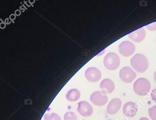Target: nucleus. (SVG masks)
Here are the masks:
<instances>
[{
    "label": "nucleus",
    "mask_w": 156,
    "mask_h": 120,
    "mask_svg": "<svg viewBox=\"0 0 156 120\" xmlns=\"http://www.w3.org/2000/svg\"><path fill=\"white\" fill-rule=\"evenodd\" d=\"M146 33L144 28L138 29L136 31L130 33L128 36L133 41L139 43L144 41L146 37Z\"/></svg>",
    "instance_id": "obj_10"
},
{
    "label": "nucleus",
    "mask_w": 156,
    "mask_h": 120,
    "mask_svg": "<svg viewBox=\"0 0 156 120\" xmlns=\"http://www.w3.org/2000/svg\"><path fill=\"white\" fill-rule=\"evenodd\" d=\"M122 107V101L120 99L115 98L111 100L107 107V112L111 115L116 114Z\"/></svg>",
    "instance_id": "obj_12"
},
{
    "label": "nucleus",
    "mask_w": 156,
    "mask_h": 120,
    "mask_svg": "<svg viewBox=\"0 0 156 120\" xmlns=\"http://www.w3.org/2000/svg\"><path fill=\"white\" fill-rule=\"evenodd\" d=\"M135 45L129 41H124L119 46V51L120 54L125 57H129L132 55L135 52Z\"/></svg>",
    "instance_id": "obj_5"
},
{
    "label": "nucleus",
    "mask_w": 156,
    "mask_h": 120,
    "mask_svg": "<svg viewBox=\"0 0 156 120\" xmlns=\"http://www.w3.org/2000/svg\"><path fill=\"white\" fill-rule=\"evenodd\" d=\"M77 111L82 116L89 117L92 115L93 112L92 106L87 101H82L78 103Z\"/></svg>",
    "instance_id": "obj_8"
},
{
    "label": "nucleus",
    "mask_w": 156,
    "mask_h": 120,
    "mask_svg": "<svg viewBox=\"0 0 156 120\" xmlns=\"http://www.w3.org/2000/svg\"><path fill=\"white\" fill-rule=\"evenodd\" d=\"M100 88L104 94H111L115 90V83L110 79H105L100 84Z\"/></svg>",
    "instance_id": "obj_11"
},
{
    "label": "nucleus",
    "mask_w": 156,
    "mask_h": 120,
    "mask_svg": "<svg viewBox=\"0 0 156 120\" xmlns=\"http://www.w3.org/2000/svg\"><path fill=\"white\" fill-rule=\"evenodd\" d=\"M80 97V92L76 89L70 90L66 94V98L70 101H76L79 100Z\"/></svg>",
    "instance_id": "obj_13"
},
{
    "label": "nucleus",
    "mask_w": 156,
    "mask_h": 120,
    "mask_svg": "<svg viewBox=\"0 0 156 120\" xmlns=\"http://www.w3.org/2000/svg\"><path fill=\"white\" fill-rule=\"evenodd\" d=\"M104 64L107 69L110 70H115L120 66V57L115 53H109L105 57Z\"/></svg>",
    "instance_id": "obj_3"
},
{
    "label": "nucleus",
    "mask_w": 156,
    "mask_h": 120,
    "mask_svg": "<svg viewBox=\"0 0 156 120\" xmlns=\"http://www.w3.org/2000/svg\"><path fill=\"white\" fill-rule=\"evenodd\" d=\"M151 85L150 82L145 78H139L135 82L133 89L136 94L139 96L146 95L150 91Z\"/></svg>",
    "instance_id": "obj_2"
},
{
    "label": "nucleus",
    "mask_w": 156,
    "mask_h": 120,
    "mask_svg": "<svg viewBox=\"0 0 156 120\" xmlns=\"http://www.w3.org/2000/svg\"><path fill=\"white\" fill-rule=\"evenodd\" d=\"M151 96L152 100L156 102V87L152 90V92L151 93Z\"/></svg>",
    "instance_id": "obj_18"
},
{
    "label": "nucleus",
    "mask_w": 156,
    "mask_h": 120,
    "mask_svg": "<svg viewBox=\"0 0 156 120\" xmlns=\"http://www.w3.org/2000/svg\"><path fill=\"white\" fill-rule=\"evenodd\" d=\"M120 77L123 82L126 83H131L134 80L136 77V74L135 71L129 67H124L120 70Z\"/></svg>",
    "instance_id": "obj_4"
},
{
    "label": "nucleus",
    "mask_w": 156,
    "mask_h": 120,
    "mask_svg": "<svg viewBox=\"0 0 156 120\" xmlns=\"http://www.w3.org/2000/svg\"><path fill=\"white\" fill-rule=\"evenodd\" d=\"M122 110L124 115L126 117L131 118L136 115L138 108L136 103L132 101H129L124 105Z\"/></svg>",
    "instance_id": "obj_9"
},
{
    "label": "nucleus",
    "mask_w": 156,
    "mask_h": 120,
    "mask_svg": "<svg viewBox=\"0 0 156 120\" xmlns=\"http://www.w3.org/2000/svg\"><path fill=\"white\" fill-rule=\"evenodd\" d=\"M154 79L155 82L156 83V71H155L154 74Z\"/></svg>",
    "instance_id": "obj_20"
},
{
    "label": "nucleus",
    "mask_w": 156,
    "mask_h": 120,
    "mask_svg": "<svg viewBox=\"0 0 156 120\" xmlns=\"http://www.w3.org/2000/svg\"><path fill=\"white\" fill-rule=\"evenodd\" d=\"M146 28L151 31H156V22L146 26Z\"/></svg>",
    "instance_id": "obj_17"
},
{
    "label": "nucleus",
    "mask_w": 156,
    "mask_h": 120,
    "mask_svg": "<svg viewBox=\"0 0 156 120\" xmlns=\"http://www.w3.org/2000/svg\"><path fill=\"white\" fill-rule=\"evenodd\" d=\"M149 116L152 120H156V106L150 108L148 110Z\"/></svg>",
    "instance_id": "obj_16"
},
{
    "label": "nucleus",
    "mask_w": 156,
    "mask_h": 120,
    "mask_svg": "<svg viewBox=\"0 0 156 120\" xmlns=\"http://www.w3.org/2000/svg\"><path fill=\"white\" fill-rule=\"evenodd\" d=\"M90 100L96 106H103L108 102V97L107 95L103 94L101 92L97 91L90 95Z\"/></svg>",
    "instance_id": "obj_6"
},
{
    "label": "nucleus",
    "mask_w": 156,
    "mask_h": 120,
    "mask_svg": "<svg viewBox=\"0 0 156 120\" xmlns=\"http://www.w3.org/2000/svg\"><path fill=\"white\" fill-rule=\"evenodd\" d=\"M44 118L45 120H61V117L56 113L46 114Z\"/></svg>",
    "instance_id": "obj_14"
},
{
    "label": "nucleus",
    "mask_w": 156,
    "mask_h": 120,
    "mask_svg": "<svg viewBox=\"0 0 156 120\" xmlns=\"http://www.w3.org/2000/svg\"></svg>",
    "instance_id": "obj_21"
},
{
    "label": "nucleus",
    "mask_w": 156,
    "mask_h": 120,
    "mask_svg": "<svg viewBox=\"0 0 156 120\" xmlns=\"http://www.w3.org/2000/svg\"><path fill=\"white\" fill-rule=\"evenodd\" d=\"M85 76L89 81L96 82L101 79V73L100 70L95 67H90L86 69Z\"/></svg>",
    "instance_id": "obj_7"
},
{
    "label": "nucleus",
    "mask_w": 156,
    "mask_h": 120,
    "mask_svg": "<svg viewBox=\"0 0 156 120\" xmlns=\"http://www.w3.org/2000/svg\"><path fill=\"white\" fill-rule=\"evenodd\" d=\"M64 120H77L76 114L73 112H68L64 115Z\"/></svg>",
    "instance_id": "obj_15"
},
{
    "label": "nucleus",
    "mask_w": 156,
    "mask_h": 120,
    "mask_svg": "<svg viewBox=\"0 0 156 120\" xmlns=\"http://www.w3.org/2000/svg\"><path fill=\"white\" fill-rule=\"evenodd\" d=\"M139 120H150L148 118H146V117H141Z\"/></svg>",
    "instance_id": "obj_19"
},
{
    "label": "nucleus",
    "mask_w": 156,
    "mask_h": 120,
    "mask_svg": "<svg viewBox=\"0 0 156 120\" xmlns=\"http://www.w3.org/2000/svg\"><path fill=\"white\" fill-rule=\"evenodd\" d=\"M131 65L137 72L144 73L149 67V61L142 54H136L130 60Z\"/></svg>",
    "instance_id": "obj_1"
}]
</instances>
